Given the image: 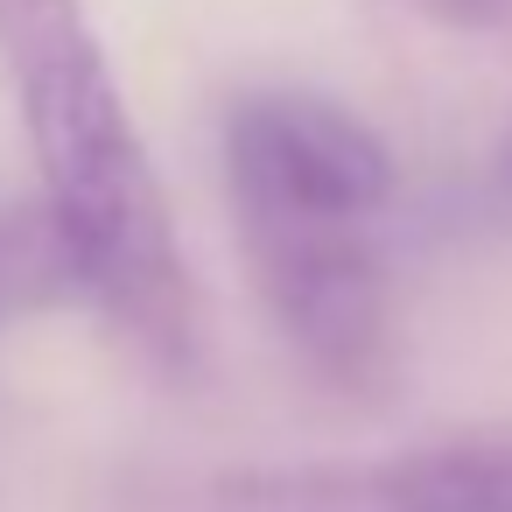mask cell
Returning <instances> with one entry per match:
<instances>
[{"label": "cell", "instance_id": "1", "mask_svg": "<svg viewBox=\"0 0 512 512\" xmlns=\"http://www.w3.org/2000/svg\"><path fill=\"white\" fill-rule=\"evenodd\" d=\"M0 71L71 288L141 358L183 372L197 351V281L162 169L85 0H0Z\"/></svg>", "mask_w": 512, "mask_h": 512}, {"label": "cell", "instance_id": "2", "mask_svg": "<svg viewBox=\"0 0 512 512\" xmlns=\"http://www.w3.org/2000/svg\"><path fill=\"white\" fill-rule=\"evenodd\" d=\"M232 232L281 344L330 393L379 400L400 379V323L372 225L323 211H232Z\"/></svg>", "mask_w": 512, "mask_h": 512}, {"label": "cell", "instance_id": "3", "mask_svg": "<svg viewBox=\"0 0 512 512\" xmlns=\"http://www.w3.org/2000/svg\"><path fill=\"white\" fill-rule=\"evenodd\" d=\"M225 197L232 211H323V218H379L393 204V148L365 113L323 92H239L218 127Z\"/></svg>", "mask_w": 512, "mask_h": 512}, {"label": "cell", "instance_id": "4", "mask_svg": "<svg viewBox=\"0 0 512 512\" xmlns=\"http://www.w3.org/2000/svg\"><path fill=\"white\" fill-rule=\"evenodd\" d=\"M365 512H512V435H442L358 477Z\"/></svg>", "mask_w": 512, "mask_h": 512}, {"label": "cell", "instance_id": "5", "mask_svg": "<svg viewBox=\"0 0 512 512\" xmlns=\"http://www.w3.org/2000/svg\"><path fill=\"white\" fill-rule=\"evenodd\" d=\"M421 8L442 29H505L512 22V0H421Z\"/></svg>", "mask_w": 512, "mask_h": 512}]
</instances>
